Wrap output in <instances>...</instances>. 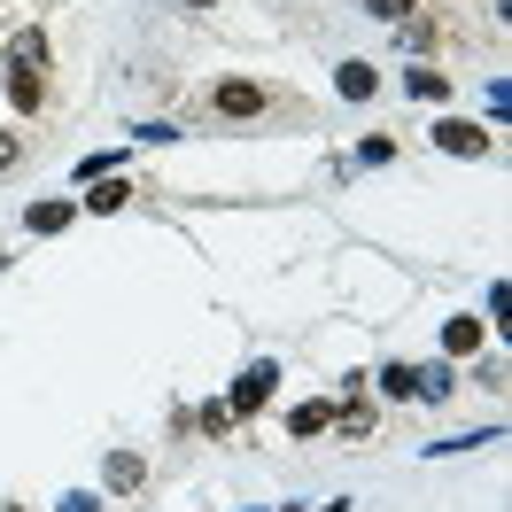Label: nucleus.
<instances>
[{"label":"nucleus","mask_w":512,"mask_h":512,"mask_svg":"<svg viewBox=\"0 0 512 512\" xmlns=\"http://www.w3.org/2000/svg\"><path fill=\"white\" fill-rule=\"evenodd\" d=\"M210 109L218 117H272V109H295L280 86H256V78H218L210 86Z\"/></svg>","instance_id":"1"},{"label":"nucleus","mask_w":512,"mask_h":512,"mask_svg":"<svg viewBox=\"0 0 512 512\" xmlns=\"http://www.w3.org/2000/svg\"><path fill=\"white\" fill-rule=\"evenodd\" d=\"M272 388H280V365H264V357H256L249 373L233 381V396H225V412L241 419V412H256V404H272Z\"/></svg>","instance_id":"2"},{"label":"nucleus","mask_w":512,"mask_h":512,"mask_svg":"<svg viewBox=\"0 0 512 512\" xmlns=\"http://www.w3.org/2000/svg\"><path fill=\"white\" fill-rule=\"evenodd\" d=\"M39 94H47V63H39V55H16V63H8V101H16V109H39Z\"/></svg>","instance_id":"3"},{"label":"nucleus","mask_w":512,"mask_h":512,"mask_svg":"<svg viewBox=\"0 0 512 512\" xmlns=\"http://www.w3.org/2000/svg\"><path fill=\"white\" fill-rule=\"evenodd\" d=\"M435 148H443V156H489V132L466 125V117H443V125H435Z\"/></svg>","instance_id":"4"},{"label":"nucleus","mask_w":512,"mask_h":512,"mask_svg":"<svg viewBox=\"0 0 512 512\" xmlns=\"http://www.w3.org/2000/svg\"><path fill=\"white\" fill-rule=\"evenodd\" d=\"M373 86H381V78H373V63H357V55L334 70V94L342 101H373Z\"/></svg>","instance_id":"5"},{"label":"nucleus","mask_w":512,"mask_h":512,"mask_svg":"<svg viewBox=\"0 0 512 512\" xmlns=\"http://www.w3.org/2000/svg\"><path fill=\"white\" fill-rule=\"evenodd\" d=\"M101 481H109V489H140V481H148V466H140V450H109V466H101Z\"/></svg>","instance_id":"6"},{"label":"nucleus","mask_w":512,"mask_h":512,"mask_svg":"<svg viewBox=\"0 0 512 512\" xmlns=\"http://www.w3.org/2000/svg\"><path fill=\"white\" fill-rule=\"evenodd\" d=\"M450 388H458V381H450V365H412V396H419V404H443Z\"/></svg>","instance_id":"7"},{"label":"nucleus","mask_w":512,"mask_h":512,"mask_svg":"<svg viewBox=\"0 0 512 512\" xmlns=\"http://www.w3.org/2000/svg\"><path fill=\"white\" fill-rule=\"evenodd\" d=\"M125 202H132V187H125V179H94V194H86V210H94V218L125 210Z\"/></svg>","instance_id":"8"},{"label":"nucleus","mask_w":512,"mask_h":512,"mask_svg":"<svg viewBox=\"0 0 512 512\" xmlns=\"http://www.w3.org/2000/svg\"><path fill=\"white\" fill-rule=\"evenodd\" d=\"M443 350H450V357H474V350H481V319H450V326H443Z\"/></svg>","instance_id":"9"},{"label":"nucleus","mask_w":512,"mask_h":512,"mask_svg":"<svg viewBox=\"0 0 512 512\" xmlns=\"http://www.w3.org/2000/svg\"><path fill=\"white\" fill-rule=\"evenodd\" d=\"M24 225H32V233H63V225H70V202H32Z\"/></svg>","instance_id":"10"},{"label":"nucleus","mask_w":512,"mask_h":512,"mask_svg":"<svg viewBox=\"0 0 512 512\" xmlns=\"http://www.w3.org/2000/svg\"><path fill=\"white\" fill-rule=\"evenodd\" d=\"M404 94H419V101H443V94H450V78H443V70H404Z\"/></svg>","instance_id":"11"},{"label":"nucleus","mask_w":512,"mask_h":512,"mask_svg":"<svg viewBox=\"0 0 512 512\" xmlns=\"http://www.w3.org/2000/svg\"><path fill=\"white\" fill-rule=\"evenodd\" d=\"M288 427H295V435H326V427H334V404H295Z\"/></svg>","instance_id":"12"},{"label":"nucleus","mask_w":512,"mask_h":512,"mask_svg":"<svg viewBox=\"0 0 512 512\" xmlns=\"http://www.w3.org/2000/svg\"><path fill=\"white\" fill-rule=\"evenodd\" d=\"M381 396H412V365H381Z\"/></svg>","instance_id":"13"},{"label":"nucleus","mask_w":512,"mask_h":512,"mask_svg":"<svg viewBox=\"0 0 512 512\" xmlns=\"http://www.w3.org/2000/svg\"><path fill=\"white\" fill-rule=\"evenodd\" d=\"M404 8L412 0H365V16H381V24H404Z\"/></svg>","instance_id":"14"},{"label":"nucleus","mask_w":512,"mask_h":512,"mask_svg":"<svg viewBox=\"0 0 512 512\" xmlns=\"http://www.w3.org/2000/svg\"><path fill=\"white\" fill-rule=\"evenodd\" d=\"M16 163H24V140H16V132H0V171H16Z\"/></svg>","instance_id":"15"},{"label":"nucleus","mask_w":512,"mask_h":512,"mask_svg":"<svg viewBox=\"0 0 512 512\" xmlns=\"http://www.w3.org/2000/svg\"><path fill=\"white\" fill-rule=\"evenodd\" d=\"M55 512H101V505L86 497V489H70V497H55Z\"/></svg>","instance_id":"16"},{"label":"nucleus","mask_w":512,"mask_h":512,"mask_svg":"<svg viewBox=\"0 0 512 512\" xmlns=\"http://www.w3.org/2000/svg\"><path fill=\"white\" fill-rule=\"evenodd\" d=\"M187 8H218V0H187Z\"/></svg>","instance_id":"17"}]
</instances>
